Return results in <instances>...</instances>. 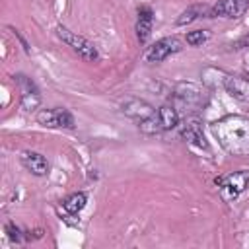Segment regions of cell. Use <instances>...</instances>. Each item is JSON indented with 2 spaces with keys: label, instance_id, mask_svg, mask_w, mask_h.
I'll list each match as a JSON object with an SVG mask.
<instances>
[{
  "label": "cell",
  "instance_id": "obj_17",
  "mask_svg": "<svg viewBox=\"0 0 249 249\" xmlns=\"http://www.w3.org/2000/svg\"><path fill=\"white\" fill-rule=\"evenodd\" d=\"M14 80H16V84L19 86L21 95H25V93H39V88L35 86V82H33L31 78H27L25 74H16Z\"/></svg>",
  "mask_w": 249,
  "mask_h": 249
},
{
  "label": "cell",
  "instance_id": "obj_18",
  "mask_svg": "<svg viewBox=\"0 0 249 249\" xmlns=\"http://www.w3.org/2000/svg\"><path fill=\"white\" fill-rule=\"evenodd\" d=\"M39 103H41V95H39V93H25V95H21V99H19V105H21V109H25V111L37 109Z\"/></svg>",
  "mask_w": 249,
  "mask_h": 249
},
{
  "label": "cell",
  "instance_id": "obj_2",
  "mask_svg": "<svg viewBox=\"0 0 249 249\" xmlns=\"http://www.w3.org/2000/svg\"><path fill=\"white\" fill-rule=\"evenodd\" d=\"M56 35H58V39H60L62 43H66V45H68L74 53H78V56H82L84 60L93 62V60H97V58H99L97 47H95L91 41H88L86 37H82V35H78V33L70 31L68 27L58 25V27H56Z\"/></svg>",
  "mask_w": 249,
  "mask_h": 249
},
{
  "label": "cell",
  "instance_id": "obj_19",
  "mask_svg": "<svg viewBox=\"0 0 249 249\" xmlns=\"http://www.w3.org/2000/svg\"><path fill=\"white\" fill-rule=\"evenodd\" d=\"M185 39H187V43H189L191 47H198V45H202V43L208 39V33H206L204 29H196V31H189Z\"/></svg>",
  "mask_w": 249,
  "mask_h": 249
},
{
  "label": "cell",
  "instance_id": "obj_11",
  "mask_svg": "<svg viewBox=\"0 0 249 249\" xmlns=\"http://www.w3.org/2000/svg\"><path fill=\"white\" fill-rule=\"evenodd\" d=\"M152 23H154V12L150 6H140L138 8V19H136V37L138 43L144 45L148 43L152 35Z\"/></svg>",
  "mask_w": 249,
  "mask_h": 249
},
{
  "label": "cell",
  "instance_id": "obj_6",
  "mask_svg": "<svg viewBox=\"0 0 249 249\" xmlns=\"http://www.w3.org/2000/svg\"><path fill=\"white\" fill-rule=\"evenodd\" d=\"M37 123L43 126H49V128H58V126L72 128L74 117L66 109H43L37 113Z\"/></svg>",
  "mask_w": 249,
  "mask_h": 249
},
{
  "label": "cell",
  "instance_id": "obj_21",
  "mask_svg": "<svg viewBox=\"0 0 249 249\" xmlns=\"http://www.w3.org/2000/svg\"><path fill=\"white\" fill-rule=\"evenodd\" d=\"M243 47H249V35H243L241 39H237V41L231 45V49H235V51H237V49H243Z\"/></svg>",
  "mask_w": 249,
  "mask_h": 249
},
{
  "label": "cell",
  "instance_id": "obj_8",
  "mask_svg": "<svg viewBox=\"0 0 249 249\" xmlns=\"http://www.w3.org/2000/svg\"><path fill=\"white\" fill-rule=\"evenodd\" d=\"M121 111H123L128 119H132V121H136V123H140V121H144V119L156 115V113H154V107H152L148 101L138 99V97L126 99V101L121 105Z\"/></svg>",
  "mask_w": 249,
  "mask_h": 249
},
{
  "label": "cell",
  "instance_id": "obj_1",
  "mask_svg": "<svg viewBox=\"0 0 249 249\" xmlns=\"http://www.w3.org/2000/svg\"><path fill=\"white\" fill-rule=\"evenodd\" d=\"M216 134H220L222 144L235 154L249 152V121L241 117H230L216 126Z\"/></svg>",
  "mask_w": 249,
  "mask_h": 249
},
{
  "label": "cell",
  "instance_id": "obj_12",
  "mask_svg": "<svg viewBox=\"0 0 249 249\" xmlns=\"http://www.w3.org/2000/svg\"><path fill=\"white\" fill-rule=\"evenodd\" d=\"M224 89L237 101H249V80L243 78H235V76H224L222 80Z\"/></svg>",
  "mask_w": 249,
  "mask_h": 249
},
{
  "label": "cell",
  "instance_id": "obj_20",
  "mask_svg": "<svg viewBox=\"0 0 249 249\" xmlns=\"http://www.w3.org/2000/svg\"><path fill=\"white\" fill-rule=\"evenodd\" d=\"M6 233H8L10 241H14V243H19L21 241V231H19V228L14 222H8L6 224Z\"/></svg>",
  "mask_w": 249,
  "mask_h": 249
},
{
  "label": "cell",
  "instance_id": "obj_9",
  "mask_svg": "<svg viewBox=\"0 0 249 249\" xmlns=\"http://www.w3.org/2000/svg\"><path fill=\"white\" fill-rule=\"evenodd\" d=\"M179 134H181V138L185 140V142H189V144H193V146H196V148H208V142H206V138H204V134H202V126H200V123L196 121V119H189V121H185L181 126H179Z\"/></svg>",
  "mask_w": 249,
  "mask_h": 249
},
{
  "label": "cell",
  "instance_id": "obj_15",
  "mask_svg": "<svg viewBox=\"0 0 249 249\" xmlns=\"http://www.w3.org/2000/svg\"><path fill=\"white\" fill-rule=\"evenodd\" d=\"M86 202H88V195H86V193H72V195L62 202V206H64V210H66L68 214H78V212L84 210Z\"/></svg>",
  "mask_w": 249,
  "mask_h": 249
},
{
  "label": "cell",
  "instance_id": "obj_13",
  "mask_svg": "<svg viewBox=\"0 0 249 249\" xmlns=\"http://www.w3.org/2000/svg\"><path fill=\"white\" fill-rule=\"evenodd\" d=\"M206 14H208V6H206V4H191L189 8H185V10L177 16L175 23H177V25H187V23H193L195 19H198L200 16L206 18Z\"/></svg>",
  "mask_w": 249,
  "mask_h": 249
},
{
  "label": "cell",
  "instance_id": "obj_14",
  "mask_svg": "<svg viewBox=\"0 0 249 249\" xmlns=\"http://www.w3.org/2000/svg\"><path fill=\"white\" fill-rule=\"evenodd\" d=\"M158 119L163 130H171L179 124V111L173 105H161L158 111Z\"/></svg>",
  "mask_w": 249,
  "mask_h": 249
},
{
  "label": "cell",
  "instance_id": "obj_3",
  "mask_svg": "<svg viewBox=\"0 0 249 249\" xmlns=\"http://www.w3.org/2000/svg\"><path fill=\"white\" fill-rule=\"evenodd\" d=\"M216 185L220 187V195L224 200H233L249 185V171L239 169V171H233L226 177H216Z\"/></svg>",
  "mask_w": 249,
  "mask_h": 249
},
{
  "label": "cell",
  "instance_id": "obj_5",
  "mask_svg": "<svg viewBox=\"0 0 249 249\" xmlns=\"http://www.w3.org/2000/svg\"><path fill=\"white\" fill-rule=\"evenodd\" d=\"M181 51V41L177 37H163L160 41H156L154 45H150L144 53V58L148 62H161L165 60L169 54L179 53Z\"/></svg>",
  "mask_w": 249,
  "mask_h": 249
},
{
  "label": "cell",
  "instance_id": "obj_10",
  "mask_svg": "<svg viewBox=\"0 0 249 249\" xmlns=\"http://www.w3.org/2000/svg\"><path fill=\"white\" fill-rule=\"evenodd\" d=\"M21 163L27 171H31L33 175L37 177H45L49 173V161L43 154L39 152H33V150H25L21 154Z\"/></svg>",
  "mask_w": 249,
  "mask_h": 249
},
{
  "label": "cell",
  "instance_id": "obj_16",
  "mask_svg": "<svg viewBox=\"0 0 249 249\" xmlns=\"http://www.w3.org/2000/svg\"><path fill=\"white\" fill-rule=\"evenodd\" d=\"M138 128H140L144 134H158V132H161V130H163V128H161V124H160L158 115H152V117H148V119L140 121V123H138Z\"/></svg>",
  "mask_w": 249,
  "mask_h": 249
},
{
  "label": "cell",
  "instance_id": "obj_4",
  "mask_svg": "<svg viewBox=\"0 0 249 249\" xmlns=\"http://www.w3.org/2000/svg\"><path fill=\"white\" fill-rule=\"evenodd\" d=\"M173 95L179 105L187 107L189 111H196L204 105V91L195 84H177Z\"/></svg>",
  "mask_w": 249,
  "mask_h": 249
},
{
  "label": "cell",
  "instance_id": "obj_22",
  "mask_svg": "<svg viewBox=\"0 0 249 249\" xmlns=\"http://www.w3.org/2000/svg\"><path fill=\"white\" fill-rule=\"evenodd\" d=\"M12 31H14V35L18 37V41L21 43V47H23V51H25V53H29V45H27V41H25V39L21 37V33H19L18 29H12Z\"/></svg>",
  "mask_w": 249,
  "mask_h": 249
},
{
  "label": "cell",
  "instance_id": "obj_7",
  "mask_svg": "<svg viewBox=\"0 0 249 249\" xmlns=\"http://www.w3.org/2000/svg\"><path fill=\"white\" fill-rule=\"evenodd\" d=\"M249 8V0H218L206 14V18H239Z\"/></svg>",
  "mask_w": 249,
  "mask_h": 249
}]
</instances>
